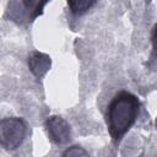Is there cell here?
Wrapping results in <instances>:
<instances>
[{
	"label": "cell",
	"mask_w": 157,
	"mask_h": 157,
	"mask_svg": "<svg viewBox=\"0 0 157 157\" xmlns=\"http://www.w3.org/2000/svg\"><path fill=\"white\" fill-rule=\"evenodd\" d=\"M45 130L49 139L56 145L67 144L71 139L70 124L59 115H52L45 120Z\"/></svg>",
	"instance_id": "3957f363"
},
{
	"label": "cell",
	"mask_w": 157,
	"mask_h": 157,
	"mask_svg": "<svg viewBox=\"0 0 157 157\" xmlns=\"http://www.w3.org/2000/svg\"><path fill=\"white\" fill-rule=\"evenodd\" d=\"M48 1L49 0H21V5L23 6L27 18L33 21L43 12V9Z\"/></svg>",
	"instance_id": "5b68a950"
},
{
	"label": "cell",
	"mask_w": 157,
	"mask_h": 157,
	"mask_svg": "<svg viewBox=\"0 0 157 157\" xmlns=\"http://www.w3.org/2000/svg\"><path fill=\"white\" fill-rule=\"evenodd\" d=\"M28 67L36 77H42L50 67V56L39 52H33L28 58Z\"/></svg>",
	"instance_id": "277c9868"
},
{
	"label": "cell",
	"mask_w": 157,
	"mask_h": 157,
	"mask_svg": "<svg viewBox=\"0 0 157 157\" xmlns=\"http://www.w3.org/2000/svg\"><path fill=\"white\" fill-rule=\"evenodd\" d=\"M69 10L72 15H82L86 11H88L96 2L97 0H66Z\"/></svg>",
	"instance_id": "8992f818"
},
{
	"label": "cell",
	"mask_w": 157,
	"mask_h": 157,
	"mask_svg": "<svg viewBox=\"0 0 157 157\" xmlns=\"http://www.w3.org/2000/svg\"><path fill=\"white\" fill-rule=\"evenodd\" d=\"M140 109L139 98L128 91L117 93L107 107V128L112 141L119 144L124 135L135 124Z\"/></svg>",
	"instance_id": "6da1fadb"
},
{
	"label": "cell",
	"mask_w": 157,
	"mask_h": 157,
	"mask_svg": "<svg viewBox=\"0 0 157 157\" xmlns=\"http://www.w3.org/2000/svg\"><path fill=\"white\" fill-rule=\"evenodd\" d=\"M27 134V124L22 118L9 117L0 121V145L6 151L17 150Z\"/></svg>",
	"instance_id": "7a4b0ae2"
},
{
	"label": "cell",
	"mask_w": 157,
	"mask_h": 157,
	"mask_svg": "<svg viewBox=\"0 0 157 157\" xmlns=\"http://www.w3.org/2000/svg\"><path fill=\"white\" fill-rule=\"evenodd\" d=\"M151 39H152V47H153V50H155V53H157V23H156L155 27H153Z\"/></svg>",
	"instance_id": "ba28073f"
},
{
	"label": "cell",
	"mask_w": 157,
	"mask_h": 157,
	"mask_svg": "<svg viewBox=\"0 0 157 157\" xmlns=\"http://www.w3.org/2000/svg\"><path fill=\"white\" fill-rule=\"evenodd\" d=\"M63 156H75V157H77V156H88V152L83 147L75 145V146H71L67 150H65L63 152Z\"/></svg>",
	"instance_id": "52a82bcc"
},
{
	"label": "cell",
	"mask_w": 157,
	"mask_h": 157,
	"mask_svg": "<svg viewBox=\"0 0 157 157\" xmlns=\"http://www.w3.org/2000/svg\"><path fill=\"white\" fill-rule=\"evenodd\" d=\"M156 129H157V118H156Z\"/></svg>",
	"instance_id": "9c48e42d"
}]
</instances>
